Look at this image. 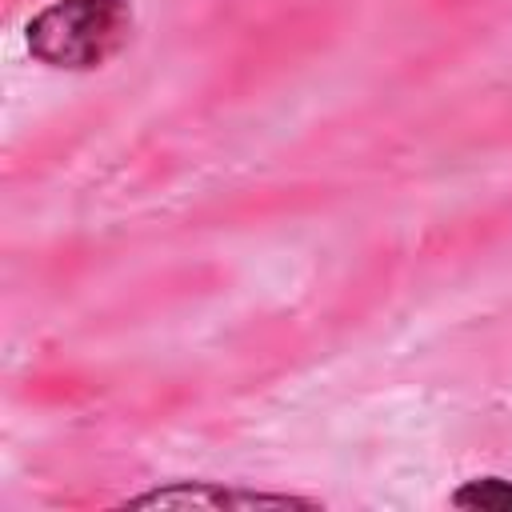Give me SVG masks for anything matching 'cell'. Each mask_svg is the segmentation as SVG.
<instances>
[{
    "mask_svg": "<svg viewBox=\"0 0 512 512\" xmlns=\"http://www.w3.org/2000/svg\"><path fill=\"white\" fill-rule=\"evenodd\" d=\"M132 28V0H52L28 20V52L64 72L100 68Z\"/></svg>",
    "mask_w": 512,
    "mask_h": 512,
    "instance_id": "obj_1",
    "label": "cell"
},
{
    "mask_svg": "<svg viewBox=\"0 0 512 512\" xmlns=\"http://www.w3.org/2000/svg\"><path fill=\"white\" fill-rule=\"evenodd\" d=\"M116 508H208V512H248V508H320L316 500L304 496H288V492H256V488H224L212 480H172L164 488L140 492L120 500Z\"/></svg>",
    "mask_w": 512,
    "mask_h": 512,
    "instance_id": "obj_2",
    "label": "cell"
},
{
    "mask_svg": "<svg viewBox=\"0 0 512 512\" xmlns=\"http://www.w3.org/2000/svg\"><path fill=\"white\" fill-rule=\"evenodd\" d=\"M452 504L480 508V512H512V484L500 476H480V480H468L464 488H456Z\"/></svg>",
    "mask_w": 512,
    "mask_h": 512,
    "instance_id": "obj_3",
    "label": "cell"
}]
</instances>
